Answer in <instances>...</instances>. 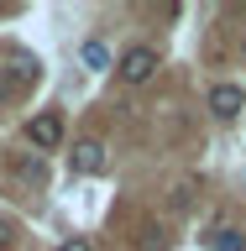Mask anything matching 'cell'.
<instances>
[{
    "instance_id": "6da1fadb",
    "label": "cell",
    "mask_w": 246,
    "mask_h": 251,
    "mask_svg": "<svg viewBox=\"0 0 246 251\" xmlns=\"http://www.w3.org/2000/svg\"><path fill=\"white\" fill-rule=\"evenodd\" d=\"M115 74H121L126 84H147V78L157 74V47H147V42L126 47L121 58H115Z\"/></svg>"
},
{
    "instance_id": "7a4b0ae2",
    "label": "cell",
    "mask_w": 246,
    "mask_h": 251,
    "mask_svg": "<svg viewBox=\"0 0 246 251\" xmlns=\"http://www.w3.org/2000/svg\"><path fill=\"white\" fill-rule=\"evenodd\" d=\"M27 141L37 147V152H53V147L63 141V115H58V110H42V115H31Z\"/></svg>"
},
{
    "instance_id": "3957f363",
    "label": "cell",
    "mask_w": 246,
    "mask_h": 251,
    "mask_svg": "<svg viewBox=\"0 0 246 251\" xmlns=\"http://www.w3.org/2000/svg\"><path fill=\"white\" fill-rule=\"evenodd\" d=\"M241 110H246V89L241 84H215V89H210V115H215V121H236Z\"/></svg>"
},
{
    "instance_id": "277c9868",
    "label": "cell",
    "mask_w": 246,
    "mask_h": 251,
    "mask_svg": "<svg viewBox=\"0 0 246 251\" xmlns=\"http://www.w3.org/2000/svg\"><path fill=\"white\" fill-rule=\"evenodd\" d=\"M68 168L79 173V178H94V173H105V141H79L74 147V157H68Z\"/></svg>"
},
{
    "instance_id": "5b68a950",
    "label": "cell",
    "mask_w": 246,
    "mask_h": 251,
    "mask_svg": "<svg viewBox=\"0 0 246 251\" xmlns=\"http://www.w3.org/2000/svg\"><path fill=\"white\" fill-rule=\"evenodd\" d=\"M210 251H246V230H236V225H215V230H210Z\"/></svg>"
},
{
    "instance_id": "8992f818",
    "label": "cell",
    "mask_w": 246,
    "mask_h": 251,
    "mask_svg": "<svg viewBox=\"0 0 246 251\" xmlns=\"http://www.w3.org/2000/svg\"><path fill=\"white\" fill-rule=\"evenodd\" d=\"M79 58H84V68H89V74H105L110 63H115V58H110V47H105V42H94V37L84 42V52H79Z\"/></svg>"
},
{
    "instance_id": "52a82bcc",
    "label": "cell",
    "mask_w": 246,
    "mask_h": 251,
    "mask_svg": "<svg viewBox=\"0 0 246 251\" xmlns=\"http://www.w3.org/2000/svg\"><path fill=\"white\" fill-rule=\"evenodd\" d=\"M37 74H42V68H37V58H16V74H11V78H21V84L31 78V84H37Z\"/></svg>"
},
{
    "instance_id": "ba28073f",
    "label": "cell",
    "mask_w": 246,
    "mask_h": 251,
    "mask_svg": "<svg viewBox=\"0 0 246 251\" xmlns=\"http://www.w3.org/2000/svg\"><path fill=\"white\" fill-rule=\"evenodd\" d=\"M58 251H94V246H89V241H84V235H74V241H63Z\"/></svg>"
},
{
    "instance_id": "9c48e42d",
    "label": "cell",
    "mask_w": 246,
    "mask_h": 251,
    "mask_svg": "<svg viewBox=\"0 0 246 251\" xmlns=\"http://www.w3.org/2000/svg\"><path fill=\"white\" fill-rule=\"evenodd\" d=\"M11 89H16V78L5 74V68H0V100H5V94H11Z\"/></svg>"
},
{
    "instance_id": "30bf717a",
    "label": "cell",
    "mask_w": 246,
    "mask_h": 251,
    "mask_svg": "<svg viewBox=\"0 0 246 251\" xmlns=\"http://www.w3.org/2000/svg\"><path fill=\"white\" fill-rule=\"evenodd\" d=\"M11 246V225H5V220H0V251Z\"/></svg>"
},
{
    "instance_id": "8fae6325",
    "label": "cell",
    "mask_w": 246,
    "mask_h": 251,
    "mask_svg": "<svg viewBox=\"0 0 246 251\" xmlns=\"http://www.w3.org/2000/svg\"><path fill=\"white\" fill-rule=\"evenodd\" d=\"M241 58H246V42H241Z\"/></svg>"
}]
</instances>
